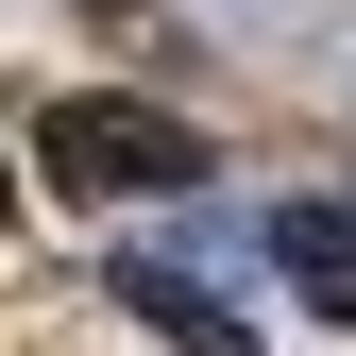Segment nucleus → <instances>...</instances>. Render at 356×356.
I'll return each mask as SVG.
<instances>
[{
  "label": "nucleus",
  "instance_id": "nucleus-1",
  "mask_svg": "<svg viewBox=\"0 0 356 356\" xmlns=\"http://www.w3.org/2000/svg\"><path fill=\"white\" fill-rule=\"evenodd\" d=\"M34 170H51L68 204H170V187H204V136L170 102H102V85H68L51 119H34Z\"/></svg>",
  "mask_w": 356,
  "mask_h": 356
},
{
  "label": "nucleus",
  "instance_id": "nucleus-2",
  "mask_svg": "<svg viewBox=\"0 0 356 356\" xmlns=\"http://www.w3.org/2000/svg\"><path fill=\"white\" fill-rule=\"evenodd\" d=\"M119 323H153L170 356H272V339L238 323V305H220V289L187 272V254H119Z\"/></svg>",
  "mask_w": 356,
  "mask_h": 356
},
{
  "label": "nucleus",
  "instance_id": "nucleus-3",
  "mask_svg": "<svg viewBox=\"0 0 356 356\" xmlns=\"http://www.w3.org/2000/svg\"><path fill=\"white\" fill-rule=\"evenodd\" d=\"M272 272L305 289V323H356V204H272Z\"/></svg>",
  "mask_w": 356,
  "mask_h": 356
}]
</instances>
